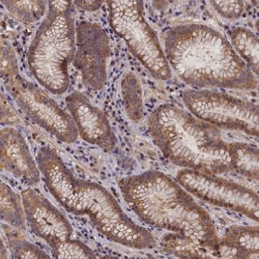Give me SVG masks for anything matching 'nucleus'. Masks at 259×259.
<instances>
[{"label":"nucleus","mask_w":259,"mask_h":259,"mask_svg":"<svg viewBox=\"0 0 259 259\" xmlns=\"http://www.w3.org/2000/svg\"><path fill=\"white\" fill-rule=\"evenodd\" d=\"M7 11L18 21L32 24L44 19L48 9L46 2H8L2 0Z\"/></svg>","instance_id":"nucleus-20"},{"label":"nucleus","mask_w":259,"mask_h":259,"mask_svg":"<svg viewBox=\"0 0 259 259\" xmlns=\"http://www.w3.org/2000/svg\"><path fill=\"white\" fill-rule=\"evenodd\" d=\"M110 52L109 36L100 24L81 21L76 25V51L73 64L88 88L100 91L106 85Z\"/></svg>","instance_id":"nucleus-10"},{"label":"nucleus","mask_w":259,"mask_h":259,"mask_svg":"<svg viewBox=\"0 0 259 259\" xmlns=\"http://www.w3.org/2000/svg\"><path fill=\"white\" fill-rule=\"evenodd\" d=\"M178 183L191 195L209 204L229 209L258 222V195L252 189L217 175L182 169Z\"/></svg>","instance_id":"nucleus-9"},{"label":"nucleus","mask_w":259,"mask_h":259,"mask_svg":"<svg viewBox=\"0 0 259 259\" xmlns=\"http://www.w3.org/2000/svg\"><path fill=\"white\" fill-rule=\"evenodd\" d=\"M10 97L31 121L63 143H75L79 137L76 124L60 105L40 86L22 76L4 82Z\"/></svg>","instance_id":"nucleus-8"},{"label":"nucleus","mask_w":259,"mask_h":259,"mask_svg":"<svg viewBox=\"0 0 259 259\" xmlns=\"http://www.w3.org/2000/svg\"><path fill=\"white\" fill-rule=\"evenodd\" d=\"M76 51V20L74 4L49 2L28 49L30 73L46 91L66 94L70 88V64Z\"/></svg>","instance_id":"nucleus-5"},{"label":"nucleus","mask_w":259,"mask_h":259,"mask_svg":"<svg viewBox=\"0 0 259 259\" xmlns=\"http://www.w3.org/2000/svg\"><path fill=\"white\" fill-rule=\"evenodd\" d=\"M0 214L4 223L18 230L26 229V215L22 197L6 183H2L0 193Z\"/></svg>","instance_id":"nucleus-16"},{"label":"nucleus","mask_w":259,"mask_h":259,"mask_svg":"<svg viewBox=\"0 0 259 259\" xmlns=\"http://www.w3.org/2000/svg\"><path fill=\"white\" fill-rule=\"evenodd\" d=\"M36 162L56 201L67 211L88 218L108 241L137 250L157 247L154 235L130 218L109 191L98 183L74 176L53 148L41 147Z\"/></svg>","instance_id":"nucleus-2"},{"label":"nucleus","mask_w":259,"mask_h":259,"mask_svg":"<svg viewBox=\"0 0 259 259\" xmlns=\"http://www.w3.org/2000/svg\"><path fill=\"white\" fill-rule=\"evenodd\" d=\"M68 112L73 118L79 136L88 143L105 152H113L117 139L109 119L80 92H73L66 98Z\"/></svg>","instance_id":"nucleus-12"},{"label":"nucleus","mask_w":259,"mask_h":259,"mask_svg":"<svg viewBox=\"0 0 259 259\" xmlns=\"http://www.w3.org/2000/svg\"><path fill=\"white\" fill-rule=\"evenodd\" d=\"M49 247L52 252V257L58 259L96 257V254L88 245H85L81 241L73 240L72 237L68 240L57 242Z\"/></svg>","instance_id":"nucleus-22"},{"label":"nucleus","mask_w":259,"mask_h":259,"mask_svg":"<svg viewBox=\"0 0 259 259\" xmlns=\"http://www.w3.org/2000/svg\"><path fill=\"white\" fill-rule=\"evenodd\" d=\"M0 70L3 81H9L20 76L18 58L13 47L9 42H2V58H0Z\"/></svg>","instance_id":"nucleus-23"},{"label":"nucleus","mask_w":259,"mask_h":259,"mask_svg":"<svg viewBox=\"0 0 259 259\" xmlns=\"http://www.w3.org/2000/svg\"><path fill=\"white\" fill-rule=\"evenodd\" d=\"M209 5L222 18L234 21L240 19L245 12V2H210Z\"/></svg>","instance_id":"nucleus-24"},{"label":"nucleus","mask_w":259,"mask_h":259,"mask_svg":"<svg viewBox=\"0 0 259 259\" xmlns=\"http://www.w3.org/2000/svg\"><path fill=\"white\" fill-rule=\"evenodd\" d=\"M161 249L170 255L180 258H212L215 251L202 246L189 236L171 232L165 234L160 242Z\"/></svg>","instance_id":"nucleus-14"},{"label":"nucleus","mask_w":259,"mask_h":259,"mask_svg":"<svg viewBox=\"0 0 259 259\" xmlns=\"http://www.w3.org/2000/svg\"><path fill=\"white\" fill-rule=\"evenodd\" d=\"M121 99L127 118L138 123L144 117V102L142 86L138 77L133 73H125L120 83Z\"/></svg>","instance_id":"nucleus-15"},{"label":"nucleus","mask_w":259,"mask_h":259,"mask_svg":"<svg viewBox=\"0 0 259 259\" xmlns=\"http://www.w3.org/2000/svg\"><path fill=\"white\" fill-rule=\"evenodd\" d=\"M163 41L172 74L193 90H257V77L214 28L180 24L164 32Z\"/></svg>","instance_id":"nucleus-1"},{"label":"nucleus","mask_w":259,"mask_h":259,"mask_svg":"<svg viewBox=\"0 0 259 259\" xmlns=\"http://www.w3.org/2000/svg\"><path fill=\"white\" fill-rule=\"evenodd\" d=\"M182 99L196 118L217 127L258 136V106L234 96L211 90H187Z\"/></svg>","instance_id":"nucleus-7"},{"label":"nucleus","mask_w":259,"mask_h":259,"mask_svg":"<svg viewBox=\"0 0 259 259\" xmlns=\"http://www.w3.org/2000/svg\"><path fill=\"white\" fill-rule=\"evenodd\" d=\"M10 225H3L7 235L8 249L12 258H49L50 256L36 245L28 242L24 237L17 234Z\"/></svg>","instance_id":"nucleus-21"},{"label":"nucleus","mask_w":259,"mask_h":259,"mask_svg":"<svg viewBox=\"0 0 259 259\" xmlns=\"http://www.w3.org/2000/svg\"><path fill=\"white\" fill-rule=\"evenodd\" d=\"M26 222L31 232L44 240L48 246L71 239L74 228L59 209H57L44 195L27 188L21 193Z\"/></svg>","instance_id":"nucleus-11"},{"label":"nucleus","mask_w":259,"mask_h":259,"mask_svg":"<svg viewBox=\"0 0 259 259\" xmlns=\"http://www.w3.org/2000/svg\"><path fill=\"white\" fill-rule=\"evenodd\" d=\"M0 166L3 172L28 186L40 182V170L26 139L13 126L3 127L0 131Z\"/></svg>","instance_id":"nucleus-13"},{"label":"nucleus","mask_w":259,"mask_h":259,"mask_svg":"<svg viewBox=\"0 0 259 259\" xmlns=\"http://www.w3.org/2000/svg\"><path fill=\"white\" fill-rule=\"evenodd\" d=\"M232 171L243 177L257 181L258 179V148L246 142H229Z\"/></svg>","instance_id":"nucleus-18"},{"label":"nucleus","mask_w":259,"mask_h":259,"mask_svg":"<svg viewBox=\"0 0 259 259\" xmlns=\"http://www.w3.org/2000/svg\"><path fill=\"white\" fill-rule=\"evenodd\" d=\"M231 46L244 60L247 67L257 77L258 74V47L259 41L256 33L246 27H235L230 33Z\"/></svg>","instance_id":"nucleus-17"},{"label":"nucleus","mask_w":259,"mask_h":259,"mask_svg":"<svg viewBox=\"0 0 259 259\" xmlns=\"http://www.w3.org/2000/svg\"><path fill=\"white\" fill-rule=\"evenodd\" d=\"M2 122L4 125H14L19 122V117L8 102L6 95H2Z\"/></svg>","instance_id":"nucleus-25"},{"label":"nucleus","mask_w":259,"mask_h":259,"mask_svg":"<svg viewBox=\"0 0 259 259\" xmlns=\"http://www.w3.org/2000/svg\"><path fill=\"white\" fill-rule=\"evenodd\" d=\"M148 131L164 157L183 169L222 175L232 171L228 143L219 128L174 104H162L150 113Z\"/></svg>","instance_id":"nucleus-4"},{"label":"nucleus","mask_w":259,"mask_h":259,"mask_svg":"<svg viewBox=\"0 0 259 259\" xmlns=\"http://www.w3.org/2000/svg\"><path fill=\"white\" fill-rule=\"evenodd\" d=\"M73 4L79 11L88 13L96 12L103 6L102 2H75Z\"/></svg>","instance_id":"nucleus-26"},{"label":"nucleus","mask_w":259,"mask_h":259,"mask_svg":"<svg viewBox=\"0 0 259 259\" xmlns=\"http://www.w3.org/2000/svg\"><path fill=\"white\" fill-rule=\"evenodd\" d=\"M118 187L127 206L145 224L189 236L215 251L219 236L210 214L178 181L149 170L121 179Z\"/></svg>","instance_id":"nucleus-3"},{"label":"nucleus","mask_w":259,"mask_h":259,"mask_svg":"<svg viewBox=\"0 0 259 259\" xmlns=\"http://www.w3.org/2000/svg\"><path fill=\"white\" fill-rule=\"evenodd\" d=\"M108 21L112 30L125 42L130 52L154 78H172L164 49L156 31L148 24L142 2H107Z\"/></svg>","instance_id":"nucleus-6"},{"label":"nucleus","mask_w":259,"mask_h":259,"mask_svg":"<svg viewBox=\"0 0 259 259\" xmlns=\"http://www.w3.org/2000/svg\"><path fill=\"white\" fill-rule=\"evenodd\" d=\"M258 226L233 225L225 230L219 242L239 249L251 258H258Z\"/></svg>","instance_id":"nucleus-19"}]
</instances>
